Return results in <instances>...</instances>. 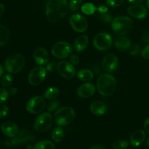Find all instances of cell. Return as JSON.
I'll return each mask as SVG.
<instances>
[{"mask_svg": "<svg viewBox=\"0 0 149 149\" xmlns=\"http://www.w3.org/2000/svg\"><path fill=\"white\" fill-rule=\"evenodd\" d=\"M130 46V41L125 36H119L115 41V47L120 52H125L129 49Z\"/></svg>", "mask_w": 149, "mask_h": 149, "instance_id": "cell-21", "label": "cell"}, {"mask_svg": "<svg viewBox=\"0 0 149 149\" xmlns=\"http://www.w3.org/2000/svg\"><path fill=\"white\" fill-rule=\"evenodd\" d=\"M54 118L49 112L42 113L34 122V128L37 132H45L52 127Z\"/></svg>", "mask_w": 149, "mask_h": 149, "instance_id": "cell-8", "label": "cell"}, {"mask_svg": "<svg viewBox=\"0 0 149 149\" xmlns=\"http://www.w3.org/2000/svg\"><path fill=\"white\" fill-rule=\"evenodd\" d=\"M10 33L9 29L3 25H0V46L4 45L10 39Z\"/></svg>", "mask_w": 149, "mask_h": 149, "instance_id": "cell-24", "label": "cell"}, {"mask_svg": "<svg viewBox=\"0 0 149 149\" xmlns=\"http://www.w3.org/2000/svg\"><path fill=\"white\" fill-rule=\"evenodd\" d=\"M57 66H58L57 62H55V61L48 62V63L46 65V70L49 72H53V71H57Z\"/></svg>", "mask_w": 149, "mask_h": 149, "instance_id": "cell-38", "label": "cell"}, {"mask_svg": "<svg viewBox=\"0 0 149 149\" xmlns=\"http://www.w3.org/2000/svg\"><path fill=\"white\" fill-rule=\"evenodd\" d=\"M1 130L3 133L9 138H15L19 133L17 125L12 122H6L3 123L1 127Z\"/></svg>", "mask_w": 149, "mask_h": 149, "instance_id": "cell-17", "label": "cell"}, {"mask_svg": "<svg viewBox=\"0 0 149 149\" xmlns=\"http://www.w3.org/2000/svg\"><path fill=\"white\" fill-rule=\"evenodd\" d=\"M129 49L131 55L135 57L138 56L140 54H141V52H142V49H141V47L138 45H131Z\"/></svg>", "mask_w": 149, "mask_h": 149, "instance_id": "cell-34", "label": "cell"}, {"mask_svg": "<svg viewBox=\"0 0 149 149\" xmlns=\"http://www.w3.org/2000/svg\"><path fill=\"white\" fill-rule=\"evenodd\" d=\"M113 43L112 36L106 32L97 33L93 39V45L99 51H106L109 49Z\"/></svg>", "mask_w": 149, "mask_h": 149, "instance_id": "cell-7", "label": "cell"}, {"mask_svg": "<svg viewBox=\"0 0 149 149\" xmlns=\"http://www.w3.org/2000/svg\"><path fill=\"white\" fill-rule=\"evenodd\" d=\"M127 1L129 2L132 3V4H140V3H142L145 0H127Z\"/></svg>", "mask_w": 149, "mask_h": 149, "instance_id": "cell-47", "label": "cell"}, {"mask_svg": "<svg viewBox=\"0 0 149 149\" xmlns=\"http://www.w3.org/2000/svg\"><path fill=\"white\" fill-rule=\"evenodd\" d=\"M3 73H4V68H3L2 65L0 64V77H2Z\"/></svg>", "mask_w": 149, "mask_h": 149, "instance_id": "cell-49", "label": "cell"}, {"mask_svg": "<svg viewBox=\"0 0 149 149\" xmlns=\"http://www.w3.org/2000/svg\"><path fill=\"white\" fill-rule=\"evenodd\" d=\"M82 0H71L69 2V10L71 12H76L80 8Z\"/></svg>", "mask_w": 149, "mask_h": 149, "instance_id": "cell-32", "label": "cell"}, {"mask_svg": "<svg viewBox=\"0 0 149 149\" xmlns=\"http://www.w3.org/2000/svg\"><path fill=\"white\" fill-rule=\"evenodd\" d=\"M77 77L81 81L88 82V81H90L93 79L94 75H93V73L90 70L84 68V69H81L79 71L78 74H77Z\"/></svg>", "mask_w": 149, "mask_h": 149, "instance_id": "cell-23", "label": "cell"}, {"mask_svg": "<svg viewBox=\"0 0 149 149\" xmlns=\"http://www.w3.org/2000/svg\"><path fill=\"white\" fill-rule=\"evenodd\" d=\"M59 95V89L55 87L48 88L44 93V97L47 100H53Z\"/></svg>", "mask_w": 149, "mask_h": 149, "instance_id": "cell-26", "label": "cell"}, {"mask_svg": "<svg viewBox=\"0 0 149 149\" xmlns=\"http://www.w3.org/2000/svg\"><path fill=\"white\" fill-rule=\"evenodd\" d=\"M95 87L94 84L91 82H85L84 84H81V86L77 89V95L79 97L81 98H87L93 95L95 93Z\"/></svg>", "mask_w": 149, "mask_h": 149, "instance_id": "cell-15", "label": "cell"}, {"mask_svg": "<svg viewBox=\"0 0 149 149\" xmlns=\"http://www.w3.org/2000/svg\"><path fill=\"white\" fill-rule=\"evenodd\" d=\"M108 108L104 102L97 100L91 103L90 106V111L93 114L96 116H103L107 112Z\"/></svg>", "mask_w": 149, "mask_h": 149, "instance_id": "cell-18", "label": "cell"}, {"mask_svg": "<svg viewBox=\"0 0 149 149\" xmlns=\"http://www.w3.org/2000/svg\"><path fill=\"white\" fill-rule=\"evenodd\" d=\"M89 149H106V148L101 145H95L93 146L90 147Z\"/></svg>", "mask_w": 149, "mask_h": 149, "instance_id": "cell-45", "label": "cell"}, {"mask_svg": "<svg viewBox=\"0 0 149 149\" xmlns=\"http://www.w3.org/2000/svg\"><path fill=\"white\" fill-rule=\"evenodd\" d=\"M144 129H145L146 132L149 135V118L146 119L145 122H144Z\"/></svg>", "mask_w": 149, "mask_h": 149, "instance_id": "cell-43", "label": "cell"}, {"mask_svg": "<svg viewBox=\"0 0 149 149\" xmlns=\"http://www.w3.org/2000/svg\"><path fill=\"white\" fill-rule=\"evenodd\" d=\"M46 106V102L44 97L36 95L31 97L26 104V111L32 114H36L42 112Z\"/></svg>", "mask_w": 149, "mask_h": 149, "instance_id": "cell-9", "label": "cell"}, {"mask_svg": "<svg viewBox=\"0 0 149 149\" xmlns=\"http://www.w3.org/2000/svg\"><path fill=\"white\" fill-rule=\"evenodd\" d=\"M97 10H98V12L100 13H106V12H108V8L106 7V6H100V7L97 8Z\"/></svg>", "mask_w": 149, "mask_h": 149, "instance_id": "cell-44", "label": "cell"}, {"mask_svg": "<svg viewBox=\"0 0 149 149\" xmlns=\"http://www.w3.org/2000/svg\"><path fill=\"white\" fill-rule=\"evenodd\" d=\"M97 88L101 95L110 96L116 89V80L111 74H102L97 81Z\"/></svg>", "mask_w": 149, "mask_h": 149, "instance_id": "cell-2", "label": "cell"}, {"mask_svg": "<svg viewBox=\"0 0 149 149\" xmlns=\"http://www.w3.org/2000/svg\"><path fill=\"white\" fill-rule=\"evenodd\" d=\"M22 143L20 141L17 136L15 137V138H11V139L7 140L4 142V145L7 147H13V146H18L21 145Z\"/></svg>", "mask_w": 149, "mask_h": 149, "instance_id": "cell-31", "label": "cell"}, {"mask_svg": "<svg viewBox=\"0 0 149 149\" xmlns=\"http://www.w3.org/2000/svg\"><path fill=\"white\" fill-rule=\"evenodd\" d=\"M9 96V92L6 89L0 88V104L4 103L7 100Z\"/></svg>", "mask_w": 149, "mask_h": 149, "instance_id": "cell-35", "label": "cell"}, {"mask_svg": "<svg viewBox=\"0 0 149 149\" xmlns=\"http://www.w3.org/2000/svg\"><path fill=\"white\" fill-rule=\"evenodd\" d=\"M69 23L73 30L79 33H83L85 31L88 27L87 20L81 15L76 13L72 15L69 18Z\"/></svg>", "mask_w": 149, "mask_h": 149, "instance_id": "cell-11", "label": "cell"}, {"mask_svg": "<svg viewBox=\"0 0 149 149\" xmlns=\"http://www.w3.org/2000/svg\"><path fill=\"white\" fill-rule=\"evenodd\" d=\"M17 89L16 87H11L9 90V93H10L11 95H15V93H17Z\"/></svg>", "mask_w": 149, "mask_h": 149, "instance_id": "cell-46", "label": "cell"}, {"mask_svg": "<svg viewBox=\"0 0 149 149\" xmlns=\"http://www.w3.org/2000/svg\"><path fill=\"white\" fill-rule=\"evenodd\" d=\"M25 65V58L21 54L13 53L8 55L4 62L5 70L10 74L20 72Z\"/></svg>", "mask_w": 149, "mask_h": 149, "instance_id": "cell-5", "label": "cell"}, {"mask_svg": "<svg viewBox=\"0 0 149 149\" xmlns=\"http://www.w3.org/2000/svg\"><path fill=\"white\" fill-rule=\"evenodd\" d=\"M130 15L136 19H143L148 15V11L144 6L139 4H133L127 9Z\"/></svg>", "mask_w": 149, "mask_h": 149, "instance_id": "cell-14", "label": "cell"}, {"mask_svg": "<svg viewBox=\"0 0 149 149\" xmlns=\"http://www.w3.org/2000/svg\"><path fill=\"white\" fill-rule=\"evenodd\" d=\"M81 10L84 14L91 15L95 13L96 10H97V8L92 3H86L81 6Z\"/></svg>", "mask_w": 149, "mask_h": 149, "instance_id": "cell-27", "label": "cell"}, {"mask_svg": "<svg viewBox=\"0 0 149 149\" xmlns=\"http://www.w3.org/2000/svg\"><path fill=\"white\" fill-rule=\"evenodd\" d=\"M4 13V7L2 4L0 3V18L1 17V16L3 15Z\"/></svg>", "mask_w": 149, "mask_h": 149, "instance_id": "cell-48", "label": "cell"}, {"mask_svg": "<svg viewBox=\"0 0 149 149\" xmlns=\"http://www.w3.org/2000/svg\"><path fill=\"white\" fill-rule=\"evenodd\" d=\"M57 71L61 77L66 79H71L74 78L76 74V70L74 65L71 63L65 61H60L58 63Z\"/></svg>", "mask_w": 149, "mask_h": 149, "instance_id": "cell-12", "label": "cell"}, {"mask_svg": "<svg viewBox=\"0 0 149 149\" xmlns=\"http://www.w3.org/2000/svg\"><path fill=\"white\" fill-rule=\"evenodd\" d=\"M60 103L58 100H53V101L50 102L47 106V111L48 112H53L55 111H57L59 109Z\"/></svg>", "mask_w": 149, "mask_h": 149, "instance_id": "cell-36", "label": "cell"}, {"mask_svg": "<svg viewBox=\"0 0 149 149\" xmlns=\"http://www.w3.org/2000/svg\"><path fill=\"white\" fill-rule=\"evenodd\" d=\"M70 58V62L73 65H77L79 63V58L78 55H74V54H71L69 56Z\"/></svg>", "mask_w": 149, "mask_h": 149, "instance_id": "cell-41", "label": "cell"}, {"mask_svg": "<svg viewBox=\"0 0 149 149\" xmlns=\"http://www.w3.org/2000/svg\"><path fill=\"white\" fill-rule=\"evenodd\" d=\"M146 140V133L143 130H136L130 135V143L133 146H139Z\"/></svg>", "mask_w": 149, "mask_h": 149, "instance_id": "cell-19", "label": "cell"}, {"mask_svg": "<svg viewBox=\"0 0 149 149\" xmlns=\"http://www.w3.org/2000/svg\"><path fill=\"white\" fill-rule=\"evenodd\" d=\"M0 83H1V86L4 87H10L12 84V83H13V77H12L11 74L8 73V74H4L1 77Z\"/></svg>", "mask_w": 149, "mask_h": 149, "instance_id": "cell-29", "label": "cell"}, {"mask_svg": "<svg viewBox=\"0 0 149 149\" xmlns=\"http://www.w3.org/2000/svg\"><path fill=\"white\" fill-rule=\"evenodd\" d=\"M98 16L100 20H102L103 22H106V23H112V21L114 19L112 15L108 12L104 13H100Z\"/></svg>", "mask_w": 149, "mask_h": 149, "instance_id": "cell-33", "label": "cell"}, {"mask_svg": "<svg viewBox=\"0 0 149 149\" xmlns=\"http://www.w3.org/2000/svg\"><path fill=\"white\" fill-rule=\"evenodd\" d=\"M51 52L55 58L58 59H64L72 54L73 48L68 42H59L53 45Z\"/></svg>", "mask_w": 149, "mask_h": 149, "instance_id": "cell-6", "label": "cell"}, {"mask_svg": "<svg viewBox=\"0 0 149 149\" xmlns=\"http://www.w3.org/2000/svg\"><path fill=\"white\" fill-rule=\"evenodd\" d=\"M146 145L148 146H149V138L146 141Z\"/></svg>", "mask_w": 149, "mask_h": 149, "instance_id": "cell-51", "label": "cell"}, {"mask_svg": "<svg viewBox=\"0 0 149 149\" xmlns=\"http://www.w3.org/2000/svg\"><path fill=\"white\" fill-rule=\"evenodd\" d=\"M146 5L148 7V8L149 9V0H147L146 1Z\"/></svg>", "mask_w": 149, "mask_h": 149, "instance_id": "cell-50", "label": "cell"}, {"mask_svg": "<svg viewBox=\"0 0 149 149\" xmlns=\"http://www.w3.org/2000/svg\"><path fill=\"white\" fill-rule=\"evenodd\" d=\"M143 40L145 43L149 44V28L144 31L143 35Z\"/></svg>", "mask_w": 149, "mask_h": 149, "instance_id": "cell-42", "label": "cell"}, {"mask_svg": "<svg viewBox=\"0 0 149 149\" xmlns=\"http://www.w3.org/2000/svg\"><path fill=\"white\" fill-rule=\"evenodd\" d=\"M9 112L8 106L6 105H1L0 106V118L5 117Z\"/></svg>", "mask_w": 149, "mask_h": 149, "instance_id": "cell-39", "label": "cell"}, {"mask_svg": "<svg viewBox=\"0 0 149 149\" xmlns=\"http://www.w3.org/2000/svg\"><path fill=\"white\" fill-rule=\"evenodd\" d=\"M68 10V0H48L46 4L47 19L52 23H56L65 17Z\"/></svg>", "mask_w": 149, "mask_h": 149, "instance_id": "cell-1", "label": "cell"}, {"mask_svg": "<svg viewBox=\"0 0 149 149\" xmlns=\"http://www.w3.org/2000/svg\"><path fill=\"white\" fill-rule=\"evenodd\" d=\"M112 146L113 149H126L129 146V143L126 140H118L113 142Z\"/></svg>", "mask_w": 149, "mask_h": 149, "instance_id": "cell-30", "label": "cell"}, {"mask_svg": "<svg viewBox=\"0 0 149 149\" xmlns=\"http://www.w3.org/2000/svg\"><path fill=\"white\" fill-rule=\"evenodd\" d=\"M47 76V70L42 65L35 67L29 75V82L33 86H37L45 81Z\"/></svg>", "mask_w": 149, "mask_h": 149, "instance_id": "cell-10", "label": "cell"}, {"mask_svg": "<svg viewBox=\"0 0 149 149\" xmlns=\"http://www.w3.org/2000/svg\"><path fill=\"white\" fill-rule=\"evenodd\" d=\"M119 65L117 57L113 54H109L103 60V68L109 73H112L116 71Z\"/></svg>", "mask_w": 149, "mask_h": 149, "instance_id": "cell-13", "label": "cell"}, {"mask_svg": "<svg viewBox=\"0 0 149 149\" xmlns=\"http://www.w3.org/2000/svg\"><path fill=\"white\" fill-rule=\"evenodd\" d=\"M76 113L72 108L64 106L59 108L54 115V121L59 126H65L74 122Z\"/></svg>", "mask_w": 149, "mask_h": 149, "instance_id": "cell-4", "label": "cell"}, {"mask_svg": "<svg viewBox=\"0 0 149 149\" xmlns=\"http://www.w3.org/2000/svg\"><path fill=\"white\" fill-rule=\"evenodd\" d=\"M141 55L146 60H149V44L146 45L141 52Z\"/></svg>", "mask_w": 149, "mask_h": 149, "instance_id": "cell-40", "label": "cell"}, {"mask_svg": "<svg viewBox=\"0 0 149 149\" xmlns=\"http://www.w3.org/2000/svg\"><path fill=\"white\" fill-rule=\"evenodd\" d=\"M52 138L55 143H60L64 138V131L61 127L55 128L52 132Z\"/></svg>", "mask_w": 149, "mask_h": 149, "instance_id": "cell-25", "label": "cell"}, {"mask_svg": "<svg viewBox=\"0 0 149 149\" xmlns=\"http://www.w3.org/2000/svg\"><path fill=\"white\" fill-rule=\"evenodd\" d=\"M33 149H55V145L50 141H42L35 144Z\"/></svg>", "mask_w": 149, "mask_h": 149, "instance_id": "cell-28", "label": "cell"}, {"mask_svg": "<svg viewBox=\"0 0 149 149\" xmlns=\"http://www.w3.org/2000/svg\"><path fill=\"white\" fill-rule=\"evenodd\" d=\"M88 43V36L85 34L80 35L74 41V49L78 52H82L87 48Z\"/></svg>", "mask_w": 149, "mask_h": 149, "instance_id": "cell-20", "label": "cell"}, {"mask_svg": "<svg viewBox=\"0 0 149 149\" xmlns=\"http://www.w3.org/2000/svg\"><path fill=\"white\" fill-rule=\"evenodd\" d=\"M33 59L39 65H47L49 62V54L43 47H38L33 52Z\"/></svg>", "mask_w": 149, "mask_h": 149, "instance_id": "cell-16", "label": "cell"}, {"mask_svg": "<svg viewBox=\"0 0 149 149\" xmlns=\"http://www.w3.org/2000/svg\"><path fill=\"white\" fill-rule=\"evenodd\" d=\"M17 138L20 139L22 143H26L29 142H32L34 140V136L33 133L30 130H23L17 135Z\"/></svg>", "mask_w": 149, "mask_h": 149, "instance_id": "cell-22", "label": "cell"}, {"mask_svg": "<svg viewBox=\"0 0 149 149\" xmlns=\"http://www.w3.org/2000/svg\"><path fill=\"white\" fill-rule=\"evenodd\" d=\"M134 23L132 19L126 16H119L113 19L111 28L116 34L124 36L129 34L133 29Z\"/></svg>", "mask_w": 149, "mask_h": 149, "instance_id": "cell-3", "label": "cell"}, {"mask_svg": "<svg viewBox=\"0 0 149 149\" xmlns=\"http://www.w3.org/2000/svg\"><path fill=\"white\" fill-rule=\"evenodd\" d=\"M106 4L111 7H117L122 5L124 0H106Z\"/></svg>", "mask_w": 149, "mask_h": 149, "instance_id": "cell-37", "label": "cell"}]
</instances>
